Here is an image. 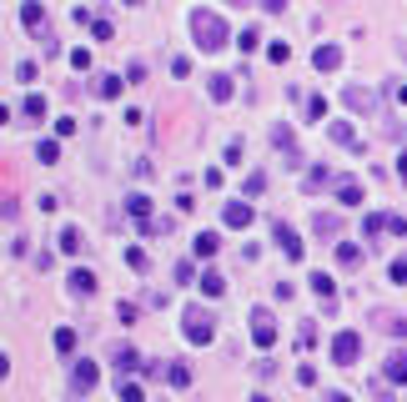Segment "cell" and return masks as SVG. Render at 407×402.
I'll list each match as a JSON object with an SVG mask.
<instances>
[{
  "mask_svg": "<svg viewBox=\"0 0 407 402\" xmlns=\"http://www.w3.org/2000/svg\"><path fill=\"white\" fill-rule=\"evenodd\" d=\"M96 287H101V277L91 267H76L71 271V292H76V297H96Z\"/></svg>",
  "mask_w": 407,
  "mask_h": 402,
  "instance_id": "13",
  "label": "cell"
},
{
  "mask_svg": "<svg viewBox=\"0 0 407 402\" xmlns=\"http://www.w3.org/2000/svg\"><path fill=\"white\" fill-rule=\"evenodd\" d=\"M262 10H267V15H282V10H287V0H262Z\"/></svg>",
  "mask_w": 407,
  "mask_h": 402,
  "instance_id": "45",
  "label": "cell"
},
{
  "mask_svg": "<svg viewBox=\"0 0 407 402\" xmlns=\"http://www.w3.org/2000/svg\"><path fill=\"white\" fill-rule=\"evenodd\" d=\"M312 66L322 71V76H327V71H342V46H317V51H312Z\"/></svg>",
  "mask_w": 407,
  "mask_h": 402,
  "instance_id": "14",
  "label": "cell"
},
{
  "mask_svg": "<svg viewBox=\"0 0 407 402\" xmlns=\"http://www.w3.org/2000/svg\"><path fill=\"white\" fill-rule=\"evenodd\" d=\"M56 352H60V357H71V352H76V332H71V327H60V332H56Z\"/></svg>",
  "mask_w": 407,
  "mask_h": 402,
  "instance_id": "31",
  "label": "cell"
},
{
  "mask_svg": "<svg viewBox=\"0 0 407 402\" xmlns=\"http://www.w3.org/2000/svg\"><path fill=\"white\" fill-rule=\"evenodd\" d=\"M126 6H146V0H126Z\"/></svg>",
  "mask_w": 407,
  "mask_h": 402,
  "instance_id": "47",
  "label": "cell"
},
{
  "mask_svg": "<svg viewBox=\"0 0 407 402\" xmlns=\"http://www.w3.org/2000/svg\"><path fill=\"white\" fill-rule=\"evenodd\" d=\"M71 66H76V71H85V66H91V51L76 46V51H71Z\"/></svg>",
  "mask_w": 407,
  "mask_h": 402,
  "instance_id": "42",
  "label": "cell"
},
{
  "mask_svg": "<svg viewBox=\"0 0 407 402\" xmlns=\"http://www.w3.org/2000/svg\"><path fill=\"white\" fill-rule=\"evenodd\" d=\"M121 402H141V387L136 383H121Z\"/></svg>",
  "mask_w": 407,
  "mask_h": 402,
  "instance_id": "44",
  "label": "cell"
},
{
  "mask_svg": "<svg viewBox=\"0 0 407 402\" xmlns=\"http://www.w3.org/2000/svg\"><path fill=\"white\" fill-rule=\"evenodd\" d=\"M247 322H251V342L267 352V347L276 342V322H272V312H267V307H251V312H247Z\"/></svg>",
  "mask_w": 407,
  "mask_h": 402,
  "instance_id": "3",
  "label": "cell"
},
{
  "mask_svg": "<svg viewBox=\"0 0 407 402\" xmlns=\"http://www.w3.org/2000/svg\"><path fill=\"white\" fill-rule=\"evenodd\" d=\"M342 106L357 111V116H372L377 111V91H367V86H342Z\"/></svg>",
  "mask_w": 407,
  "mask_h": 402,
  "instance_id": "5",
  "label": "cell"
},
{
  "mask_svg": "<svg viewBox=\"0 0 407 402\" xmlns=\"http://www.w3.org/2000/svg\"><path fill=\"white\" fill-rule=\"evenodd\" d=\"M96 96L101 101H116L121 96V76H96Z\"/></svg>",
  "mask_w": 407,
  "mask_h": 402,
  "instance_id": "29",
  "label": "cell"
},
{
  "mask_svg": "<svg viewBox=\"0 0 407 402\" xmlns=\"http://www.w3.org/2000/svg\"><path fill=\"white\" fill-rule=\"evenodd\" d=\"M312 292H317V297H322V302H337V287H332V271H312Z\"/></svg>",
  "mask_w": 407,
  "mask_h": 402,
  "instance_id": "23",
  "label": "cell"
},
{
  "mask_svg": "<svg viewBox=\"0 0 407 402\" xmlns=\"http://www.w3.org/2000/svg\"><path fill=\"white\" fill-rule=\"evenodd\" d=\"M397 176H402V181H407V151H402V156H397Z\"/></svg>",
  "mask_w": 407,
  "mask_h": 402,
  "instance_id": "46",
  "label": "cell"
},
{
  "mask_svg": "<svg viewBox=\"0 0 407 402\" xmlns=\"http://www.w3.org/2000/svg\"><path fill=\"white\" fill-rule=\"evenodd\" d=\"M237 6H242V0H237Z\"/></svg>",
  "mask_w": 407,
  "mask_h": 402,
  "instance_id": "48",
  "label": "cell"
},
{
  "mask_svg": "<svg viewBox=\"0 0 407 402\" xmlns=\"http://www.w3.org/2000/svg\"><path fill=\"white\" fill-rule=\"evenodd\" d=\"M126 81H131V86H141V81H146V60H131V66H126Z\"/></svg>",
  "mask_w": 407,
  "mask_h": 402,
  "instance_id": "39",
  "label": "cell"
},
{
  "mask_svg": "<svg viewBox=\"0 0 407 402\" xmlns=\"http://www.w3.org/2000/svg\"><path fill=\"white\" fill-rule=\"evenodd\" d=\"M332 181H337V176H332V166H312L302 186H307V192H332Z\"/></svg>",
  "mask_w": 407,
  "mask_h": 402,
  "instance_id": "18",
  "label": "cell"
},
{
  "mask_svg": "<svg viewBox=\"0 0 407 402\" xmlns=\"http://www.w3.org/2000/svg\"><path fill=\"white\" fill-rule=\"evenodd\" d=\"M237 46H242V51H247V56H251V51H256V46H262V31H256V26H247V31H242V35H237Z\"/></svg>",
  "mask_w": 407,
  "mask_h": 402,
  "instance_id": "32",
  "label": "cell"
},
{
  "mask_svg": "<svg viewBox=\"0 0 407 402\" xmlns=\"http://www.w3.org/2000/svg\"><path fill=\"white\" fill-rule=\"evenodd\" d=\"M242 192H247V196H262V192H267V171H251Z\"/></svg>",
  "mask_w": 407,
  "mask_h": 402,
  "instance_id": "33",
  "label": "cell"
},
{
  "mask_svg": "<svg viewBox=\"0 0 407 402\" xmlns=\"http://www.w3.org/2000/svg\"><path fill=\"white\" fill-rule=\"evenodd\" d=\"M26 116H31V121L46 116V96H26Z\"/></svg>",
  "mask_w": 407,
  "mask_h": 402,
  "instance_id": "35",
  "label": "cell"
},
{
  "mask_svg": "<svg viewBox=\"0 0 407 402\" xmlns=\"http://www.w3.org/2000/svg\"><path fill=\"white\" fill-rule=\"evenodd\" d=\"M116 317H121V322H136L141 307H136V302H116Z\"/></svg>",
  "mask_w": 407,
  "mask_h": 402,
  "instance_id": "40",
  "label": "cell"
},
{
  "mask_svg": "<svg viewBox=\"0 0 407 402\" xmlns=\"http://www.w3.org/2000/svg\"><path fill=\"white\" fill-rule=\"evenodd\" d=\"M191 40H197V51H226L231 46V26L222 15H211V10H191Z\"/></svg>",
  "mask_w": 407,
  "mask_h": 402,
  "instance_id": "1",
  "label": "cell"
},
{
  "mask_svg": "<svg viewBox=\"0 0 407 402\" xmlns=\"http://www.w3.org/2000/svg\"><path fill=\"white\" fill-rule=\"evenodd\" d=\"M191 251H197V257H217V251H222V237H217V231H197Z\"/></svg>",
  "mask_w": 407,
  "mask_h": 402,
  "instance_id": "22",
  "label": "cell"
},
{
  "mask_svg": "<svg viewBox=\"0 0 407 402\" xmlns=\"http://www.w3.org/2000/svg\"><path fill=\"white\" fill-rule=\"evenodd\" d=\"M91 35H96V40H111V35H116V26H111L106 15H96V20H91Z\"/></svg>",
  "mask_w": 407,
  "mask_h": 402,
  "instance_id": "34",
  "label": "cell"
},
{
  "mask_svg": "<svg viewBox=\"0 0 407 402\" xmlns=\"http://www.w3.org/2000/svg\"><path fill=\"white\" fill-rule=\"evenodd\" d=\"M267 56L276 60V66H282V60H292V46H287V40H276V46H267Z\"/></svg>",
  "mask_w": 407,
  "mask_h": 402,
  "instance_id": "38",
  "label": "cell"
},
{
  "mask_svg": "<svg viewBox=\"0 0 407 402\" xmlns=\"http://www.w3.org/2000/svg\"><path fill=\"white\" fill-rule=\"evenodd\" d=\"M181 332H186L191 347H211V342H217V312L201 307V302L181 307Z\"/></svg>",
  "mask_w": 407,
  "mask_h": 402,
  "instance_id": "2",
  "label": "cell"
},
{
  "mask_svg": "<svg viewBox=\"0 0 407 402\" xmlns=\"http://www.w3.org/2000/svg\"><path fill=\"white\" fill-rule=\"evenodd\" d=\"M388 277H392V282H397V287H407V257H397V262H392V267H388Z\"/></svg>",
  "mask_w": 407,
  "mask_h": 402,
  "instance_id": "37",
  "label": "cell"
},
{
  "mask_svg": "<svg viewBox=\"0 0 407 402\" xmlns=\"http://www.w3.org/2000/svg\"><path fill=\"white\" fill-rule=\"evenodd\" d=\"M20 26L40 31V26H46V6H40V0H26V6H20Z\"/></svg>",
  "mask_w": 407,
  "mask_h": 402,
  "instance_id": "17",
  "label": "cell"
},
{
  "mask_svg": "<svg viewBox=\"0 0 407 402\" xmlns=\"http://www.w3.org/2000/svg\"><path fill=\"white\" fill-rule=\"evenodd\" d=\"M231 81H237V76H211V86H206V91H211V101H217V106L237 96V86H231Z\"/></svg>",
  "mask_w": 407,
  "mask_h": 402,
  "instance_id": "24",
  "label": "cell"
},
{
  "mask_svg": "<svg viewBox=\"0 0 407 402\" xmlns=\"http://www.w3.org/2000/svg\"><path fill=\"white\" fill-rule=\"evenodd\" d=\"M272 237H276V246H282V251H287L292 262H302V251H307V242L297 237V231H292L287 221H276V226H272Z\"/></svg>",
  "mask_w": 407,
  "mask_h": 402,
  "instance_id": "8",
  "label": "cell"
},
{
  "mask_svg": "<svg viewBox=\"0 0 407 402\" xmlns=\"http://www.w3.org/2000/svg\"><path fill=\"white\" fill-rule=\"evenodd\" d=\"M337 267H342V271H357V267H362V246L337 242Z\"/></svg>",
  "mask_w": 407,
  "mask_h": 402,
  "instance_id": "20",
  "label": "cell"
},
{
  "mask_svg": "<svg viewBox=\"0 0 407 402\" xmlns=\"http://www.w3.org/2000/svg\"><path fill=\"white\" fill-rule=\"evenodd\" d=\"M272 146H276V151H282L292 166H302V146H297V136L287 131V126H272Z\"/></svg>",
  "mask_w": 407,
  "mask_h": 402,
  "instance_id": "11",
  "label": "cell"
},
{
  "mask_svg": "<svg viewBox=\"0 0 407 402\" xmlns=\"http://www.w3.org/2000/svg\"><path fill=\"white\" fill-rule=\"evenodd\" d=\"M332 196H337L342 206H362V196H367V192H362L357 176H337V181H332Z\"/></svg>",
  "mask_w": 407,
  "mask_h": 402,
  "instance_id": "9",
  "label": "cell"
},
{
  "mask_svg": "<svg viewBox=\"0 0 407 402\" xmlns=\"http://www.w3.org/2000/svg\"><path fill=\"white\" fill-rule=\"evenodd\" d=\"M197 287L206 292V297H211V302H217V297H222V292H226V277H222V271H201V282H197Z\"/></svg>",
  "mask_w": 407,
  "mask_h": 402,
  "instance_id": "26",
  "label": "cell"
},
{
  "mask_svg": "<svg viewBox=\"0 0 407 402\" xmlns=\"http://www.w3.org/2000/svg\"><path fill=\"white\" fill-rule=\"evenodd\" d=\"M222 221H226L231 231L251 226V221H256V206H251V196H247V201H226V206H222Z\"/></svg>",
  "mask_w": 407,
  "mask_h": 402,
  "instance_id": "6",
  "label": "cell"
},
{
  "mask_svg": "<svg viewBox=\"0 0 407 402\" xmlns=\"http://www.w3.org/2000/svg\"><path fill=\"white\" fill-rule=\"evenodd\" d=\"M161 377H166V387H191V367L186 362H166Z\"/></svg>",
  "mask_w": 407,
  "mask_h": 402,
  "instance_id": "21",
  "label": "cell"
},
{
  "mask_svg": "<svg viewBox=\"0 0 407 402\" xmlns=\"http://www.w3.org/2000/svg\"><path fill=\"white\" fill-rule=\"evenodd\" d=\"M312 237L337 242V237H342V217H337V211H317V217H312Z\"/></svg>",
  "mask_w": 407,
  "mask_h": 402,
  "instance_id": "12",
  "label": "cell"
},
{
  "mask_svg": "<svg viewBox=\"0 0 407 402\" xmlns=\"http://www.w3.org/2000/svg\"><path fill=\"white\" fill-rule=\"evenodd\" d=\"M35 156L46 161V166H51V161H60V141H40V151H35Z\"/></svg>",
  "mask_w": 407,
  "mask_h": 402,
  "instance_id": "36",
  "label": "cell"
},
{
  "mask_svg": "<svg viewBox=\"0 0 407 402\" xmlns=\"http://www.w3.org/2000/svg\"><path fill=\"white\" fill-rule=\"evenodd\" d=\"M171 277H176V287H186L191 282V262H176V267H171Z\"/></svg>",
  "mask_w": 407,
  "mask_h": 402,
  "instance_id": "43",
  "label": "cell"
},
{
  "mask_svg": "<svg viewBox=\"0 0 407 402\" xmlns=\"http://www.w3.org/2000/svg\"><path fill=\"white\" fill-rule=\"evenodd\" d=\"M377 327L388 332V337H407V317H397V312H377Z\"/></svg>",
  "mask_w": 407,
  "mask_h": 402,
  "instance_id": "25",
  "label": "cell"
},
{
  "mask_svg": "<svg viewBox=\"0 0 407 402\" xmlns=\"http://www.w3.org/2000/svg\"><path fill=\"white\" fill-rule=\"evenodd\" d=\"M357 357H362V332H337L332 337V362L337 367H352Z\"/></svg>",
  "mask_w": 407,
  "mask_h": 402,
  "instance_id": "4",
  "label": "cell"
},
{
  "mask_svg": "<svg viewBox=\"0 0 407 402\" xmlns=\"http://www.w3.org/2000/svg\"><path fill=\"white\" fill-rule=\"evenodd\" d=\"M327 136H332L337 146H347V151H362V141L352 136V126H347V121H332V126H327Z\"/></svg>",
  "mask_w": 407,
  "mask_h": 402,
  "instance_id": "19",
  "label": "cell"
},
{
  "mask_svg": "<svg viewBox=\"0 0 407 402\" xmlns=\"http://www.w3.org/2000/svg\"><path fill=\"white\" fill-rule=\"evenodd\" d=\"M126 267L131 271H151V257H146L141 246H126Z\"/></svg>",
  "mask_w": 407,
  "mask_h": 402,
  "instance_id": "30",
  "label": "cell"
},
{
  "mask_svg": "<svg viewBox=\"0 0 407 402\" xmlns=\"http://www.w3.org/2000/svg\"><path fill=\"white\" fill-rule=\"evenodd\" d=\"M382 377H388L392 387H407V352H402V347L388 352V362H382Z\"/></svg>",
  "mask_w": 407,
  "mask_h": 402,
  "instance_id": "10",
  "label": "cell"
},
{
  "mask_svg": "<svg viewBox=\"0 0 407 402\" xmlns=\"http://www.w3.org/2000/svg\"><path fill=\"white\" fill-rule=\"evenodd\" d=\"M56 242H60V251H66V257H81V246H85L76 226H66V231H60V237H56Z\"/></svg>",
  "mask_w": 407,
  "mask_h": 402,
  "instance_id": "28",
  "label": "cell"
},
{
  "mask_svg": "<svg viewBox=\"0 0 407 402\" xmlns=\"http://www.w3.org/2000/svg\"><path fill=\"white\" fill-rule=\"evenodd\" d=\"M126 211H131L136 221H151V196H141V192H136V196H126Z\"/></svg>",
  "mask_w": 407,
  "mask_h": 402,
  "instance_id": "27",
  "label": "cell"
},
{
  "mask_svg": "<svg viewBox=\"0 0 407 402\" xmlns=\"http://www.w3.org/2000/svg\"><path fill=\"white\" fill-rule=\"evenodd\" d=\"M388 221H392V217H382V211H367V217H362V242L377 246V237L388 231Z\"/></svg>",
  "mask_w": 407,
  "mask_h": 402,
  "instance_id": "15",
  "label": "cell"
},
{
  "mask_svg": "<svg viewBox=\"0 0 407 402\" xmlns=\"http://www.w3.org/2000/svg\"><path fill=\"white\" fill-rule=\"evenodd\" d=\"M101 387V367L96 362H76L71 367V392H96Z\"/></svg>",
  "mask_w": 407,
  "mask_h": 402,
  "instance_id": "7",
  "label": "cell"
},
{
  "mask_svg": "<svg viewBox=\"0 0 407 402\" xmlns=\"http://www.w3.org/2000/svg\"><path fill=\"white\" fill-rule=\"evenodd\" d=\"M111 362H116L121 372H136V367H141V352H136L131 342H121V347H111Z\"/></svg>",
  "mask_w": 407,
  "mask_h": 402,
  "instance_id": "16",
  "label": "cell"
},
{
  "mask_svg": "<svg viewBox=\"0 0 407 402\" xmlns=\"http://www.w3.org/2000/svg\"><path fill=\"white\" fill-rule=\"evenodd\" d=\"M307 116H312V121H322V116H327V101H322V96H312V101H307Z\"/></svg>",
  "mask_w": 407,
  "mask_h": 402,
  "instance_id": "41",
  "label": "cell"
}]
</instances>
